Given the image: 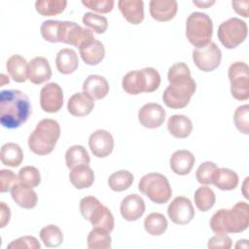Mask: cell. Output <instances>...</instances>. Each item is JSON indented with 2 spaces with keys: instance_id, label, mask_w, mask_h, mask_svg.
I'll use <instances>...</instances> for the list:
<instances>
[{
  "instance_id": "46",
  "label": "cell",
  "mask_w": 249,
  "mask_h": 249,
  "mask_svg": "<svg viewBox=\"0 0 249 249\" xmlns=\"http://www.w3.org/2000/svg\"><path fill=\"white\" fill-rule=\"evenodd\" d=\"M0 181L1 193H7L11 191L13 186L18 182V177L9 169H1L0 170Z\"/></svg>"
},
{
  "instance_id": "14",
  "label": "cell",
  "mask_w": 249,
  "mask_h": 249,
  "mask_svg": "<svg viewBox=\"0 0 249 249\" xmlns=\"http://www.w3.org/2000/svg\"><path fill=\"white\" fill-rule=\"evenodd\" d=\"M40 106L44 112L56 113L63 106V91L56 83H48L40 90Z\"/></svg>"
},
{
  "instance_id": "11",
  "label": "cell",
  "mask_w": 249,
  "mask_h": 249,
  "mask_svg": "<svg viewBox=\"0 0 249 249\" xmlns=\"http://www.w3.org/2000/svg\"><path fill=\"white\" fill-rule=\"evenodd\" d=\"M58 40L61 43L72 45L81 49L94 40L93 32L86 27H82L74 21H60Z\"/></svg>"
},
{
  "instance_id": "48",
  "label": "cell",
  "mask_w": 249,
  "mask_h": 249,
  "mask_svg": "<svg viewBox=\"0 0 249 249\" xmlns=\"http://www.w3.org/2000/svg\"><path fill=\"white\" fill-rule=\"evenodd\" d=\"M11 219V210L10 207L4 202H0V228L3 229L10 222Z\"/></svg>"
},
{
  "instance_id": "37",
  "label": "cell",
  "mask_w": 249,
  "mask_h": 249,
  "mask_svg": "<svg viewBox=\"0 0 249 249\" xmlns=\"http://www.w3.org/2000/svg\"><path fill=\"white\" fill-rule=\"evenodd\" d=\"M133 175L127 170H119L112 173L108 179V185L114 192L127 190L133 183Z\"/></svg>"
},
{
  "instance_id": "2",
  "label": "cell",
  "mask_w": 249,
  "mask_h": 249,
  "mask_svg": "<svg viewBox=\"0 0 249 249\" xmlns=\"http://www.w3.org/2000/svg\"><path fill=\"white\" fill-rule=\"evenodd\" d=\"M32 113L28 96L18 89H4L0 92V123L8 129L23 124Z\"/></svg>"
},
{
  "instance_id": "28",
  "label": "cell",
  "mask_w": 249,
  "mask_h": 249,
  "mask_svg": "<svg viewBox=\"0 0 249 249\" xmlns=\"http://www.w3.org/2000/svg\"><path fill=\"white\" fill-rule=\"evenodd\" d=\"M80 55L88 65H97L105 56V48L98 40H93L89 44L79 49Z\"/></svg>"
},
{
  "instance_id": "9",
  "label": "cell",
  "mask_w": 249,
  "mask_h": 249,
  "mask_svg": "<svg viewBox=\"0 0 249 249\" xmlns=\"http://www.w3.org/2000/svg\"><path fill=\"white\" fill-rule=\"evenodd\" d=\"M248 34V27L244 20L231 18L223 21L218 27V38L226 49H234L243 43Z\"/></svg>"
},
{
  "instance_id": "41",
  "label": "cell",
  "mask_w": 249,
  "mask_h": 249,
  "mask_svg": "<svg viewBox=\"0 0 249 249\" xmlns=\"http://www.w3.org/2000/svg\"><path fill=\"white\" fill-rule=\"evenodd\" d=\"M218 166L212 161L202 162L196 169V178L198 183L203 185H211L213 182V177Z\"/></svg>"
},
{
  "instance_id": "13",
  "label": "cell",
  "mask_w": 249,
  "mask_h": 249,
  "mask_svg": "<svg viewBox=\"0 0 249 249\" xmlns=\"http://www.w3.org/2000/svg\"><path fill=\"white\" fill-rule=\"evenodd\" d=\"M167 215L174 224L187 225L195 217V209L188 197L180 196L169 203Z\"/></svg>"
},
{
  "instance_id": "35",
  "label": "cell",
  "mask_w": 249,
  "mask_h": 249,
  "mask_svg": "<svg viewBox=\"0 0 249 249\" xmlns=\"http://www.w3.org/2000/svg\"><path fill=\"white\" fill-rule=\"evenodd\" d=\"M67 6L65 0H37L35 9L37 13L44 17H53L61 14Z\"/></svg>"
},
{
  "instance_id": "21",
  "label": "cell",
  "mask_w": 249,
  "mask_h": 249,
  "mask_svg": "<svg viewBox=\"0 0 249 249\" xmlns=\"http://www.w3.org/2000/svg\"><path fill=\"white\" fill-rule=\"evenodd\" d=\"M94 107V99L86 92L74 93L67 102V110L74 117H85L91 113Z\"/></svg>"
},
{
  "instance_id": "10",
  "label": "cell",
  "mask_w": 249,
  "mask_h": 249,
  "mask_svg": "<svg viewBox=\"0 0 249 249\" xmlns=\"http://www.w3.org/2000/svg\"><path fill=\"white\" fill-rule=\"evenodd\" d=\"M228 76L231 83V93L236 100L249 98V67L245 62L236 61L231 64Z\"/></svg>"
},
{
  "instance_id": "23",
  "label": "cell",
  "mask_w": 249,
  "mask_h": 249,
  "mask_svg": "<svg viewBox=\"0 0 249 249\" xmlns=\"http://www.w3.org/2000/svg\"><path fill=\"white\" fill-rule=\"evenodd\" d=\"M109 84L100 75H89L83 83V91L94 100L104 98L109 93Z\"/></svg>"
},
{
  "instance_id": "29",
  "label": "cell",
  "mask_w": 249,
  "mask_h": 249,
  "mask_svg": "<svg viewBox=\"0 0 249 249\" xmlns=\"http://www.w3.org/2000/svg\"><path fill=\"white\" fill-rule=\"evenodd\" d=\"M212 184H214L219 190L231 191L234 190L238 185V175L230 168L218 167L215 171Z\"/></svg>"
},
{
  "instance_id": "40",
  "label": "cell",
  "mask_w": 249,
  "mask_h": 249,
  "mask_svg": "<svg viewBox=\"0 0 249 249\" xmlns=\"http://www.w3.org/2000/svg\"><path fill=\"white\" fill-rule=\"evenodd\" d=\"M18 182L31 188L38 187L41 183V174L39 170L32 165H26L18 171Z\"/></svg>"
},
{
  "instance_id": "39",
  "label": "cell",
  "mask_w": 249,
  "mask_h": 249,
  "mask_svg": "<svg viewBox=\"0 0 249 249\" xmlns=\"http://www.w3.org/2000/svg\"><path fill=\"white\" fill-rule=\"evenodd\" d=\"M82 20L86 26L90 27L97 34H103L108 27V20L105 17L91 12L86 13Z\"/></svg>"
},
{
  "instance_id": "1",
  "label": "cell",
  "mask_w": 249,
  "mask_h": 249,
  "mask_svg": "<svg viewBox=\"0 0 249 249\" xmlns=\"http://www.w3.org/2000/svg\"><path fill=\"white\" fill-rule=\"evenodd\" d=\"M169 86L164 89L162 100L171 109L185 108L196 89L189 66L184 62L174 63L167 73Z\"/></svg>"
},
{
  "instance_id": "43",
  "label": "cell",
  "mask_w": 249,
  "mask_h": 249,
  "mask_svg": "<svg viewBox=\"0 0 249 249\" xmlns=\"http://www.w3.org/2000/svg\"><path fill=\"white\" fill-rule=\"evenodd\" d=\"M60 20H45L40 27L42 37L50 43H57Z\"/></svg>"
},
{
  "instance_id": "32",
  "label": "cell",
  "mask_w": 249,
  "mask_h": 249,
  "mask_svg": "<svg viewBox=\"0 0 249 249\" xmlns=\"http://www.w3.org/2000/svg\"><path fill=\"white\" fill-rule=\"evenodd\" d=\"M87 243L89 249H108L111 247L112 238L107 230L94 227L88 234Z\"/></svg>"
},
{
  "instance_id": "30",
  "label": "cell",
  "mask_w": 249,
  "mask_h": 249,
  "mask_svg": "<svg viewBox=\"0 0 249 249\" xmlns=\"http://www.w3.org/2000/svg\"><path fill=\"white\" fill-rule=\"evenodd\" d=\"M27 61L19 54L12 55L6 63V68L11 78L17 83H24L27 80Z\"/></svg>"
},
{
  "instance_id": "22",
  "label": "cell",
  "mask_w": 249,
  "mask_h": 249,
  "mask_svg": "<svg viewBox=\"0 0 249 249\" xmlns=\"http://www.w3.org/2000/svg\"><path fill=\"white\" fill-rule=\"evenodd\" d=\"M196 162L195 156L188 150L175 151L169 160L171 170L177 175H187L191 172Z\"/></svg>"
},
{
  "instance_id": "42",
  "label": "cell",
  "mask_w": 249,
  "mask_h": 249,
  "mask_svg": "<svg viewBox=\"0 0 249 249\" xmlns=\"http://www.w3.org/2000/svg\"><path fill=\"white\" fill-rule=\"evenodd\" d=\"M233 122L238 129L243 134H249V105H241L237 107L233 114Z\"/></svg>"
},
{
  "instance_id": "4",
  "label": "cell",
  "mask_w": 249,
  "mask_h": 249,
  "mask_svg": "<svg viewBox=\"0 0 249 249\" xmlns=\"http://www.w3.org/2000/svg\"><path fill=\"white\" fill-rule=\"evenodd\" d=\"M60 136V125L53 119L41 120L28 137L29 149L38 156L51 154Z\"/></svg>"
},
{
  "instance_id": "50",
  "label": "cell",
  "mask_w": 249,
  "mask_h": 249,
  "mask_svg": "<svg viewBox=\"0 0 249 249\" xmlns=\"http://www.w3.org/2000/svg\"><path fill=\"white\" fill-rule=\"evenodd\" d=\"M193 3L195 4V5H196L197 7H199V8H203V9H206V8H208L209 6H211V5H213L214 3H215V1H193Z\"/></svg>"
},
{
  "instance_id": "52",
  "label": "cell",
  "mask_w": 249,
  "mask_h": 249,
  "mask_svg": "<svg viewBox=\"0 0 249 249\" xmlns=\"http://www.w3.org/2000/svg\"><path fill=\"white\" fill-rule=\"evenodd\" d=\"M248 177H246L245 178V181H244V183H243V195H244V196L246 197V198H248V196H247V193L245 192V190H246V188H247V183H248Z\"/></svg>"
},
{
  "instance_id": "47",
  "label": "cell",
  "mask_w": 249,
  "mask_h": 249,
  "mask_svg": "<svg viewBox=\"0 0 249 249\" xmlns=\"http://www.w3.org/2000/svg\"><path fill=\"white\" fill-rule=\"evenodd\" d=\"M232 246V241L227 233H216L208 240L207 247L210 248H222L230 249Z\"/></svg>"
},
{
  "instance_id": "26",
  "label": "cell",
  "mask_w": 249,
  "mask_h": 249,
  "mask_svg": "<svg viewBox=\"0 0 249 249\" xmlns=\"http://www.w3.org/2000/svg\"><path fill=\"white\" fill-rule=\"evenodd\" d=\"M69 180L76 189H87L94 182V172L89 164H80L71 169Z\"/></svg>"
},
{
  "instance_id": "3",
  "label": "cell",
  "mask_w": 249,
  "mask_h": 249,
  "mask_svg": "<svg viewBox=\"0 0 249 249\" xmlns=\"http://www.w3.org/2000/svg\"><path fill=\"white\" fill-rule=\"evenodd\" d=\"M209 224L216 233L242 232L249 226V205L239 201L230 209L222 208L212 215Z\"/></svg>"
},
{
  "instance_id": "17",
  "label": "cell",
  "mask_w": 249,
  "mask_h": 249,
  "mask_svg": "<svg viewBox=\"0 0 249 249\" xmlns=\"http://www.w3.org/2000/svg\"><path fill=\"white\" fill-rule=\"evenodd\" d=\"M52 78L51 65L47 58L36 56L27 64V80L32 84L40 85Z\"/></svg>"
},
{
  "instance_id": "49",
  "label": "cell",
  "mask_w": 249,
  "mask_h": 249,
  "mask_svg": "<svg viewBox=\"0 0 249 249\" xmlns=\"http://www.w3.org/2000/svg\"><path fill=\"white\" fill-rule=\"evenodd\" d=\"M231 5L235 13L244 18H248V1H232Z\"/></svg>"
},
{
  "instance_id": "18",
  "label": "cell",
  "mask_w": 249,
  "mask_h": 249,
  "mask_svg": "<svg viewBox=\"0 0 249 249\" xmlns=\"http://www.w3.org/2000/svg\"><path fill=\"white\" fill-rule=\"evenodd\" d=\"M145 208L144 199L139 195L130 194L122 200L120 211L124 220L132 222L143 216Z\"/></svg>"
},
{
  "instance_id": "27",
  "label": "cell",
  "mask_w": 249,
  "mask_h": 249,
  "mask_svg": "<svg viewBox=\"0 0 249 249\" xmlns=\"http://www.w3.org/2000/svg\"><path fill=\"white\" fill-rule=\"evenodd\" d=\"M167 130L175 138H187L193 131V124L187 116L172 115L167 121Z\"/></svg>"
},
{
  "instance_id": "7",
  "label": "cell",
  "mask_w": 249,
  "mask_h": 249,
  "mask_svg": "<svg viewBox=\"0 0 249 249\" xmlns=\"http://www.w3.org/2000/svg\"><path fill=\"white\" fill-rule=\"evenodd\" d=\"M80 212L86 220L90 222L93 228H103L109 232L114 230L115 220L112 212L95 196H84L80 201Z\"/></svg>"
},
{
  "instance_id": "5",
  "label": "cell",
  "mask_w": 249,
  "mask_h": 249,
  "mask_svg": "<svg viewBox=\"0 0 249 249\" xmlns=\"http://www.w3.org/2000/svg\"><path fill=\"white\" fill-rule=\"evenodd\" d=\"M160 85V75L153 67H145L126 73L122 81L123 89L132 95L142 92H153Z\"/></svg>"
},
{
  "instance_id": "25",
  "label": "cell",
  "mask_w": 249,
  "mask_h": 249,
  "mask_svg": "<svg viewBox=\"0 0 249 249\" xmlns=\"http://www.w3.org/2000/svg\"><path fill=\"white\" fill-rule=\"evenodd\" d=\"M55 66L59 73L69 75L75 72L79 66V59L76 52L69 48L61 49L55 57Z\"/></svg>"
},
{
  "instance_id": "16",
  "label": "cell",
  "mask_w": 249,
  "mask_h": 249,
  "mask_svg": "<svg viewBox=\"0 0 249 249\" xmlns=\"http://www.w3.org/2000/svg\"><path fill=\"white\" fill-rule=\"evenodd\" d=\"M89 146L93 156L106 158L113 152L114 138L109 131L97 129L89 135Z\"/></svg>"
},
{
  "instance_id": "15",
  "label": "cell",
  "mask_w": 249,
  "mask_h": 249,
  "mask_svg": "<svg viewBox=\"0 0 249 249\" xmlns=\"http://www.w3.org/2000/svg\"><path fill=\"white\" fill-rule=\"evenodd\" d=\"M165 120V110L159 103L150 102L143 105L138 111L140 124L147 128L160 127Z\"/></svg>"
},
{
  "instance_id": "38",
  "label": "cell",
  "mask_w": 249,
  "mask_h": 249,
  "mask_svg": "<svg viewBox=\"0 0 249 249\" xmlns=\"http://www.w3.org/2000/svg\"><path fill=\"white\" fill-rule=\"evenodd\" d=\"M40 238L46 247L55 248L63 242V233L57 226L48 225L40 231Z\"/></svg>"
},
{
  "instance_id": "20",
  "label": "cell",
  "mask_w": 249,
  "mask_h": 249,
  "mask_svg": "<svg viewBox=\"0 0 249 249\" xmlns=\"http://www.w3.org/2000/svg\"><path fill=\"white\" fill-rule=\"evenodd\" d=\"M11 195L14 201L24 209H32L37 205L38 196L33 188L18 182L11 189Z\"/></svg>"
},
{
  "instance_id": "33",
  "label": "cell",
  "mask_w": 249,
  "mask_h": 249,
  "mask_svg": "<svg viewBox=\"0 0 249 249\" xmlns=\"http://www.w3.org/2000/svg\"><path fill=\"white\" fill-rule=\"evenodd\" d=\"M168 227V223L163 214L159 212H153L149 214L144 220L145 231L154 236L161 235L165 232Z\"/></svg>"
},
{
  "instance_id": "44",
  "label": "cell",
  "mask_w": 249,
  "mask_h": 249,
  "mask_svg": "<svg viewBox=\"0 0 249 249\" xmlns=\"http://www.w3.org/2000/svg\"><path fill=\"white\" fill-rule=\"evenodd\" d=\"M7 248H10V249H22V248L40 249L41 244L36 237L31 236V235H24V236H20L15 240H13L7 246Z\"/></svg>"
},
{
  "instance_id": "36",
  "label": "cell",
  "mask_w": 249,
  "mask_h": 249,
  "mask_svg": "<svg viewBox=\"0 0 249 249\" xmlns=\"http://www.w3.org/2000/svg\"><path fill=\"white\" fill-rule=\"evenodd\" d=\"M195 203L198 210L201 212H206L210 210L216 201V196L212 189L209 187H199L194 195Z\"/></svg>"
},
{
  "instance_id": "34",
  "label": "cell",
  "mask_w": 249,
  "mask_h": 249,
  "mask_svg": "<svg viewBox=\"0 0 249 249\" xmlns=\"http://www.w3.org/2000/svg\"><path fill=\"white\" fill-rule=\"evenodd\" d=\"M89 153L82 145L71 146L65 153V162L69 169L80 164H89Z\"/></svg>"
},
{
  "instance_id": "19",
  "label": "cell",
  "mask_w": 249,
  "mask_h": 249,
  "mask_svg": "<svg viewBox=\"0 0 249 249\" xmlns=\"http://www.w3.org/2000/svg\"><path fill=\"white\" fill-rule=\"evenodd\" d=\"M149 7L151 17L160 22L171 20L178 10V4L174 0H151Z\"/></svg>"
},
{
  "instance_id": "12",
  "label": "cell",
  "mask_w": 249,
  "mask_h": 249,
  "mask_svg": "<svg viewBox=\"0 0 249 249\" xmlns=\"http://www.w3.org/2000/svg\"><path fill=\"white\" fill-rule=\"evenodd\" d=\"M193 60L199 70L211 72L220 66L222 52L216 43L210 42L207 46L193 51Z\"/></svg>"
},
{
  "instance_id": "45",
  "label": "cell",
  "mask_w": 249,
  "mask_h": 249,
  "mask_svg": "<svg viewBox=\"0 0 249 249\" xmlns=\"http://www.w3.org/2000/svg\"><path fill=\"white\" fill-rule=\"evenodd\" d=\"M82 4L94 12L107 14L113 10L115 2L113 0H82Z\"/></svg>"
},
{
  "instance_id": "31",
  "label": "cell",
  "mask_w": 249,
  "mask_h": 249,
  "mask_svg": "<svg viewBox=\"0 0 249 249\" xmlns=\"http://www.w3.org/2000/svg\"><path fill=\"white\" fill-rule=\"evenodd\" d=\"M0 158L1 162L4 165L17 167L22 162L23 152L19 145L13 142H9L2 146Z\"/></svg>"
},
{
  "instance_id": "51",
  "label": "cell",
  "mask_w": 249,
  "mask_h": 249,
  "mask_svg": "<svg viewBox=\"0 0 249 249\" xmlns=\"http://www.w3.org/2000/svg\"><path fill=\"white\" fill-rule=\"evenodd\" d=\"M236 248L238 247H244V248H247L248 247V243H247V240L246 239H240L237 241L236 245H235Z\"/></svg>"
},
{
  "instance_id": "6",
  "label": "cell",
  "mask_w": 249,
  "mask_h": 249,
  "mask_svg": "<svg viewBox=\"0 0 249 249\" xmlns=\"http://www.w3.org/2000/svg\"><path fill=\"white\" fill-rule=\"evenodd\" d=\"M213 22L209 16L200 12L192 13L186 20V36L196 49L203 48L211 42Z\"/></svg>"
},
{
  "instance_id": "8",
  "label": "cell",
  "mask_w": 249,
  "mask_h": 249,
  "mask_svg": "<svg viewBox=\"0 0 249 249\" xmlns=\"http://www.w3.org/2000/svg\"><path fill=\"white\" fill-rule=\"evenodd\" d=\"M138 190L148 196L151 201L158 204L167 202L172 196V190L167 178L158 172L144 175L139 181Z\"/></svg>"
},
{
  "instance_id": "24",
  "label": "cell",
  "mask_w": 249,
  "mask_h": 249,
  "mask_svg": "<svg viewBox=\"0 0 249 249\" xmlns=\"http://www.w3.org/2000/svg\"><path fill=\"white\" fill-rule=\"evenodd\" d=\"M119 10L131 24H139L144 19V3L142 0H120Z\"/></svg>"
}]
</instances>
